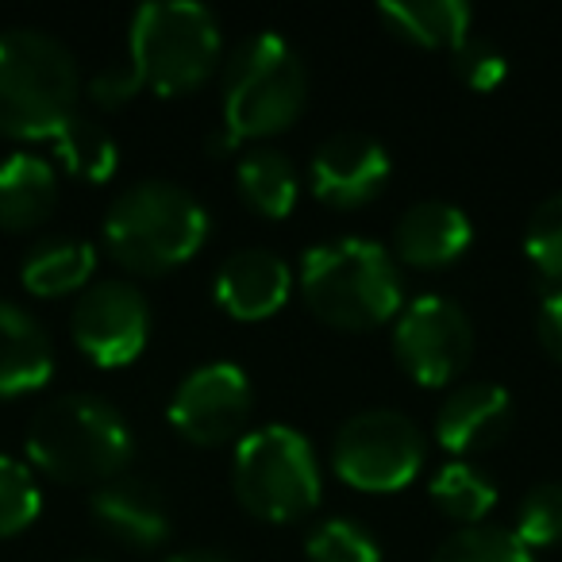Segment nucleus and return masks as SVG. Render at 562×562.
<instances>
[{
  "label": "nucleus",
  "instance_id": "nucleus-1",
  "mask_svg": "<svg viewBox=\"0 0 562 562\" xmlns=\"http://www.w3.org/2000/svg\"><path fill=\"white\" fill-rule=\"evenodd\" d=\"M301 293L324 324L344 331H370L405 308L401 270L374 239L339 235L305 250Z\"/></svg>",
  "mask_w": 562,
  "mask_h": 562
},
{
  "label": "nucleus",
  "instance_id": "nucleus-2",
  "mask_svg": "<svg viewBox=\"0 0 562 562\" xmlns=\"http://www.w3.org/2000/svg\"><path fill=\"white\" fill-rule=\"evenodd\" d=\"M81 74L58 35L43 27L0 32V132L50 139L78 116Z\"/></svg>",
  "mask_w": 562,
  "mask_h": 562
},
{
  "label": "nucleus",
  "instance_id": "nucleus-3",
  "mask_svg": "<svg viewBox=\"0 0 562 562\" xmlns=\"http://www.w3.org/2000/svg\"><path fill=\"white\" fill-rule=\"evenodd\" d=\"M132 451L124 413L97 393H63L27 424V459L66 485H101L124 474Z\"/></svg>",
  "mask_w": 562,
  "mask_h": 562
},
{
  "label": "nucleus",
  "instance_id": "nucleus-4",
  "mask_svg": "<svg viewBox=\"0 0 562 562\" xmlns=\"http://www.w3.org/2000/svg\"><path fill=\"white\" fill-rule=\"evenodd\" d=\"M209 239V212L178 181L127 186L104 212V247L132 273H166L189 262Z\"/></svg>",
  "mask_w": 562,
  "mask_h": 562
},
{
  "label": "nucleus",
  "instance_id": "nucleus-5",
  "mask_svg": "<svg viewBox=\"0 0 562 562\" xmlns=\"http://www.w3.org/2000/svg\"><path fill=\"white\" fill-rule=\"evenodd\" d=\"M308 70L278 32H255L224 63V132L235 143L278 135L305 112Z\"/></svg>",
  "mask_w": 562,
  "mask_h": 562
},
{
  "label": "nucleus",
  "instance_id": "nucleus-6",
  "mask_svg": "<svg viewBox=\"0 0 562 562\" xmlns=\"http://www.w3.org/2000/svg\"><path fill=\"white\" fill-rule=\"evenodd\" d=\"M224 50V35L212 9L196 0H147L132 16L127 63L139 86L173 97L212 78Z\"/></svg>",
  "mask_w": 562,
  "mask_h": 562
},
{
  "label": "nucleus",
  "instance_id": "nucleus-7",
  "mask_svg": "<svg viewBox=\"0 0 562 562\" xmlns=\"http://www.w3.org/2000/svg\"><path fill=\"white\" fill-rule=\"evenodd\" d=\"M235 497L258 520H301L321 505V462L316 451L290 424H262L243 431L232 459Z\"/></svg>",
  "mask_w": 562,
  "mask_h": 562
},
{
  "label": "nucleus",
  "instance_id": "nucleus-8",
  "mask_svg": "<svg viewBox=\"0 0 562 562\" xmlns=\"http://www.w3.org/2000/svg\"><path fill=\"white\" fill-rule=\"evenodd\" d=\"M424 431L397 408H362L339 424L331 439V462L344 482L367 493H393L420 474Z\"/></svg>",
  "mask_w": 562,
  "mask_h": 562
},
{
  "label": "nucleus",
  "instance_id": "nucleus-9",
  "mask_svg": "<svg viewBox=\"0 0 562 562\" xmlns=\"http://www.w3.org/2000/svg\"><path fill=\"white\" fill-rule=\"evenodd\" d=\"M393 355L420 385H447L474 359V324L454 297L424 293L397 313Z\"/></svg>",
  "mask_w": 562,
  "mask_h": 562
},
{
  "label": "nucleus",
  "instance_id": "nucleus-10",
  "mask_svg": "<svg viewBox=\"0 0 562 562\" xmlns=\"http://www.w3.org/2000/svg\"><path fill=\"white\" fill-rule=\"evenodd\" d=\"M70 336L97 367H127L150 339V305L135 281L104 278L81 290L70 313Z\"/></svg>",
  "mask_w": 562,
  "mask_h": 562
},
{
  "label": "nucleus",
  "instance_id": "nucleus-11",
  "mask_svg": "<svg viewBox=\"0 0 562 562\" xmlns=\"http://www.w3.org/2000/svg\"><path fill=\"white\" fill-rule=\"evenodd\" d=\"M250 405H255V393L235 362H204L173 390L170 424L189 443L220 447L247 428Z\"/></svg>",
  "mask_w": 562,
  "mask_h": 562
},
{
  "label": "nucleus",
  "instance_id": "nucleus-12",
  "mask_svg": "<svg viewBox=\"0 0 562 562\" xmlns=\"http://www.w3.org/2000/svg\"><path fill=\"white\" fill-rule=\"evenodd\" d=\"M308 181L313 193L331 209H359L374 201L390 181V150L367 132H331L321 139L308 162Z\"/></svg>",
  "mask_w": 562,
  "mask_h": 562
},
{
  "label": "nucleus",
  "instance_id": "nucleus-13",
  "mask_svg": "<svg viewBox=\"0 0 562 562\" xmlns=\"http://www.w3.org/2000/svg\"><path fill=\"white\" fill-rule=\"evenodd\" d=\"M293 290L290 262L270 247H239L216 270V301L235 321H266Z\"/></svg>",
  "mask_w": 562,
  "mask_h": 562
},
{
  "label": "nucleus",
  "instance_id": "nucleus-14",
  "mask_svg": "<svg viewBox=\"0 0 562 562\" xmlns=\"http://www.w3.org/2000/svg\"><path fill=\"white\" fill-rule=\"evenodd\" d=\"M513 428V397L497 382H467L439 405L436 436L454 459L497 447Z\"/></svg>",
  "mask_w": 562,
  "mask_h": 562
},
{
  "label": "nucleus",
  "instance_id": "nucleus-15",
  "mask_svg": "<svg viewBox=\"0 0 562 562\" xmlns=\"http://www.w3.org/2000/svg\"><path fill=\"white\" fill-rule=\"evenodd\" d=\"M97 524L127 547H158L170 536V508L155 482L135 474H116L101 482L89 497Z\"/></svg>",
  "mask_w": 562,
  "mask_h": 562
},
{
  "label": "nucleus",
  "instance_id": "nucleus-16",
  "mask_svg": "<svg viewBox=\"0 0 562 562\" xmlns=\"http://www.w3.org/2000/svg\"><path fill=\"white\" fill-rule=\"evenodd\" d=\"M474 239L470 216L451 201H416L413 209L401 212L393 227V250L401 262L436 270L462 255Z\"/></svg>",
  "mask_w": 562,
  "mask_h": 562
},
{
  "label": "nucleus",
  "instance_id": "nucleus-17",
  "mask_svg": "<svg viewBox=\"0 0 562 562\" xmlns=\"http://www.w3.org/2000/svg\"><path fill=\"white\" fill-rule=\"evenodd\" d=\"M55 344L27 308L0 301V397H20L50 382Z\"/></svg>",
  "mask_w": 562,
  "mask_h": 562
},
{
  "label": "nucleus",
  "instance_id": "nucleus-18",
  "mask_svg": "<svg viewBox=\"0 0 562 562\" xmlns=\"http://www.w3.org/2000/svg\"><path fill=\"white\" fill-rule=\"evenodd\" d=\"M58 204L55 162L32 150H12L0 158V227L27 232L43 224Z\"/></svg>",
  "mask_w": 562,
  "mask_h": 562
},
{
  "label": "nucleus",
  "instance_id": "nucleus-19",
  "mask_svg": "<svg viewBox=\"0 0 562 562\" xmlns=\"http://www.w3.org/2000/svg\"><path fill=\"white\" fill-rule=\"evenodd\" d=\"M93 270V243L78 239V235H47V239L32 243L24 266H20V278L35 297H63V293L86 290Z\"/></svg>",
  "mask_w": 562,
  "mask_h": 562
},
{
  "label": "nucleus",
  "instance_id": "nucleus-20",
  "mask_svg": "<svg viewBox=\"0 0 562 562\" xmlns=\"http://www.w3.org/2000/svg\"><path fill=\"white\" fill-rule=\"evenodd\" d=\"M378 16L408 43L454 50L470 35L474 9L467 0H382Z\"/></svg>",
  "mask_w": 562,
  "mask_h": 562
},
{
  "label": "nucleus",
  "instance_id": "nucleus-21",
  "mask_svg": "<svg viewBox=\"0 0 562 562\" xmlns=\"http://www.w3.org/2000/svg\"><path fill=\"white\" fill-rule=\"evenodd\" d=\"M235 181H239L243 201L270 220H281L297 204V170L278 147L243 150L239 166H235Z\"/></svg>",
  "mask_w": 562,
  "mask_h": 562
},
{
  "label": "nucleus",
  "instance_id": "nucleus-22",
  "mask_svg": "<svg viewBox=\"0 0 562 562\" xmlns=\"http://www.w3.org/2000/svg\"><path fill=\"white\" fill-rule=\"evenodd\" d=\"M431 501L467 528V524H482L490 516V508L497 505V485L482 467L454 459L431 477Z\"/></svg>",
  "mask_w": 562,
  "mask_h": 562
},
{
  "label": "nucleus",
  "instance_id": "nucleus-23",
  "mask_svg": "<svg viewBox=\"0 0 562 562\" xmlns=\"http://www.w3.org/2000/svg\"><path fill=\"white\" fill-rule=\"evenodd\" d=\"M55 150L66 170L81 181H109L116 173V139L81 112L55 135Z\"/></svg>",
  "mask_w": 562,
  "mask_h": 562
},
{
  "label": "nucleus",
  "instance_id": "nucleus-24",
  "mask_svg": "<svg viewBox=\"0 0 562 562\" xmlns=\"http://www.w3.org/2000/svg\"><path fill=\"white\" fill-rule=\"evenodd\" d=\"M431 562H536L513 528L501 524H467L436 547Z\"/></svg>",
  "mask_w": 562,
  "mask_h": 562
},
{
  "label": "nucleus",
  "instance_id": "nucleus-25",
  "mask_svg": "<svg viewBox=\"0 0 562 562\" xmlns=\"http://www.w3.org/2000/svg\"><path fill=\"white\" fill-rule=\"evenodd\" d=\"M305 551L308 562H382V543L374 539V531L347 516L313 524Z\"/></svg>",
  "mask_w": 562,
  "mask_h": 562
},
{
  "label": "nucleus",
  "instance_id": "nucleus-26",
  "mask_svg": "<svg viewBox=\"0 0 562 562\" xmlns=\"http://www.w3.org/2000/svg\"><path fill=\"white\" fill-rule=\"evenodd\" d=\"M43 513V490L27 462L0 454V539L20 536Z\"/></svg>",
  "mask_w": 562,
  "mask_h": 562
},
{
  "label": "nucleus",
  "instance_id": "nucleus-27",
  "mask_svg": "<svg viewBox=\"0 0 562 562\" xmlns=\"http://www.w3.org/2000/svg\"><path fill=\"white\" fill-rule=\"evenodd\" d=\"M516 536L528 547H551L562 539V482H539L516 505Z\"/></svg>",
  "mask_w": 562,
  "mask_h": 562
},
{
  "label": "nucleus",
  "instance_id": "nucleus-28",
  "mask_svg": "<svg viewBox=\"0 0 562 562\" xmlns=\"http://www.w3.org/2000/svg\"><path fill=\"white\" fill-rule=\"evenodd\" d=\"M524 250L547 281L562 285V193H551L536 204L524 232Z\"/></svg>",
  "mask_w": 562,
  "mask_h": 562
},
{
  "label": "nucleus",
  "instance_id": "nucleus-29",
  "mask_svg": "<svg viewBox=\"0 0 562 562\" xmlns=\"http://www.w3.org/2000/svg\"><path fill=\"white\" fill-rule=\"evenodd\" d=\"M451 66L470 89H497L508 74V58L501 55V47L493 40H482V35H467L459 47L451 50Z\"/></svg>",
  "mask_w": 562,
  "mask_h": 562
},
{
  "label": "nucleus",
  "instance_id": "nucleus-30",
  "mask_svg": "<svg viewBox=\"0 0 562 562\" xmlns=\"http://www.w3.org/2000/svg\"><path fill=\"white\" fill-rule=\"evenodd\" d=\"M139 89L143 86H139V78H135L132 63L109 66V70H101L93 81H89V97H93L97 104H104V109H116V104L132 101Z\"/></svg>",
  "mask_w": 562,
  "mask_h": 562
},
{
  "label": "nucleus",
  "instance_id": "nucleus-31",
  "mask_svg": "<svg viewBox=\"0 0 562 562\" xmlns=\"http://www.w3.org/2000/svg\"><path fill=\"white\" fill-rule=\"evenodd\" d=\"M536 328H539V344H543V351L562 362V285L543 297Z\"/></svg>",
  "mask_w": 562,
  "mask_h": 562
},
{
  "label": "nucleus",
  "instance_id": "nucleus-32",
  "mask_svg": "<svg viewBox=\"0 0 562 562\" xmlns=\"http://www.w3.org/2000/svg\"><path fill=\"white\" fill-rule=\"evenodd\" d=\"M166 562H235V559H227V554H220V551H181V554H170Z\"/></svg>",
  "mask_w": 562,
  "mask_h": 562
},
{
  "label": "nucleus",
  "instance_id": "nucleus-33",
  "mask_svg": "<svg viewBox=\"0 0 562 562\" xmlns=\"http://www.w3.org/2000/svg\"><path fill=\"white\" fill-rule=\"evenodd\" d=\"M78 562H104V559H78Z\"/></svg>",
  "mask_w": 562,
  "mask_h": 562
}]
</instances>
